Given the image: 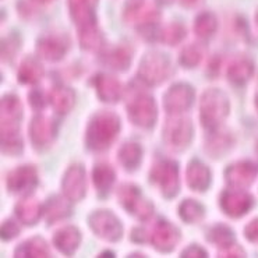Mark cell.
Here are the masks:
<instances>
[{
    "instance_id": "cell-1",
    "label": "cell",
    "mask_w": 258,
    "mask_h": 258,
    "mask_svg": "<svg viewBox=\"0 0 258 258\" xmlns=\"http://www.w3.org/2000/svg\"><path fill=\"white\" fill-rule=\"evenodd\" d=\"M2 150L17 154L21 151V138L18 134L21 119V103L17 96L7 95L2 98Z\"/></svg>"
},
{
    "instance_id": "cell-2",
    "label": "cell",
    "mask_w": 258,
    "mask_h": 258,
    "mask_svg": "<svg viewBox=\"0 0 258 258\" xmlns=\"http://www.w3.org/2000/svg\"><path fill=\"white\" fill-rule=\"evenodd\" d=\"M120 130L119 117L112 112L96 113L87 130V144L91 150H106L113 143Z\"/></svg>"
},
{
    "instance_id": "cell-3",
    "label": "cell",
    "mask_w": 258,
    "mask_h": 258,
    "mask_svg": "<svg viewBox=\"0 0 258 258\" xmlns=\"http://www.w3.org/2000/svg\"><path fill=\"white\" fill-rule=\"evenodd\" d=\"M229 112L228 96L221 90L205 91L201 99V121L208 130H215Z\"/></svg>"
},
{
    "instance_id": "cell-4",
    "label": "cell",
    "mask_w": 258,
    "mask_h": 258,
    "mask_svg": "<svg viewBox=\"0 0 258 258\" xmlns=\"http://www.w3.org/2000/svg\"><path fill=\"white\" fill-rule=\"evenodd\" d=\"M172 73V63L165 53L152 52L145 54L141 60L138 76L147 84L155 85L163 83Z\"/></svg>"
},
{
    "instance_id": "cell-5",
    "label": "cell",
    "mask_w": 258,
    "mask_h": 258,
    "mask_svg": "<svg viewBox=\"0 0 258 258\" xmlns=\"http://www.w3.org/2000/svg\"><path fill=\"white\" fill-rule=\"evenodd\" d=\"M127 110H128V117L134 124L145 127V128L155 124L158 112H156V103L152 99V96L145 95V94L134 96L127 105Z\"/></svg>"
},
{
    "instance_id": "cell-6",
    "label": "cell",
    "mask_w": 258,
    "mask_h": 258,
    "mask_svg": "<svg viewBox=\"0 0 258 258\" xmlns=\"http://www.w3.org/2000/svg\"><path fill=\"white\" fill-rule=\"evenodd\" d=\"M151 180L159 187L166 197H173L179 191V168L172 161L156 163L151 170Z\"/></svg>"
},
{
    "instance_id": "cell-7",
    "label": "cell",
    "mask_w": 258,
    "mask_h": 258,
    "mask_svg": "<svg viewBox=\"0 0 258 258\" xmlns=\"http://www.w3.org/2000/svg\"><path fill=\"white\" fill-rule=\"evenodd\" d=\"M90 226L94 233L108 241L119 240L123 228L119 219L109 211H96L90 216Z\"/></svg>"
},
{
    "instance_id": "cell-8",
    "label": "cell",
    "mask_w": 258,
    "mask_h": 258,
    "mask_svg": "<svg viewBox=\"0 0 258 258\" xmlns=\"http://www.w3.org/2000/svg\"><path fill=\"white\" fill-rule=\"evenodd\" d=\"M119 198H120L123 207L141 221L148 219L154 212L152 204L150 201H147L145 198L141 197L137 187L123 186L119 191Z\"/></svg>"
},
{
    "instance_id": "cell-9",
    "label": "cell",
    "mask_w": 258,
    "mask_h": 258,
    "mask_svg": "<svg viewBox=\"0 0 258 258\" xmlns=\"http://www.w3.org/2000/svg\"><path fill=\"white\" fill-rule=\"evenodd\" d=\"M192 138V124L188 119L169 120L165 127V141L174 150H183Z\"/></svg>"
},
{
    "instance_id": "cell-10",
    "label": "cell",
    "mask_w": 258,
    "mask_h": 258,
    "mask_svg": "<svg viewBox=\"0 0 258 258\" xmlns=\"http://www.w3.org/2000/svg\"><path fill=\"white\" fill-rule=\"evenodd\" d=\"M194 91L190 85L176 84L166 92L163 98V105L170 113H180L192 105Z\"/></svg>"
},
{
    "instance_id": "cell-11",
    "label": "cell",
    "mask_w": 258,
    "mask_h": 258,
    "mask_svg": "<svg viewBox=\"0 0 258 258\" xmlns=\"http://www.w3.org/2000/svg\"><path fill=\"white\" fill-rule=\"evenodd\" d=\"M63 192L67 200L80 201L85 196V170L81 165H73L64 174L63 179Z\"/></svg>"
},
{
    "instance_id": "cell-12",
    "label": "cell",
    "mask_w": 258,
    "mask_h": 258,
    "mask_svg": "<svg viewBox=\"0 0 258 258\" xmlns=\"http://www.w3.org/2000/svg\"><path fill=\"white\" fill-rule=\"evenodd\" d=\"M98 0H69L70 13L77 24L78 31L94 28L95 25V6Z\"/></svg>"
},
{
    "instance_id": "cell-13",
    "label": "cell",
    "mask_w": 258,
    "mask_h": 258,
    "mask_svg": "<svg viewBox=\"0 0 258 258\" xmlns=\"http://www.w3.org/2000/svg\"><path fill=\"white\" fill-rule=\"evenodd\" d=\"M69 49V41L64 36L49 34L41 38L36 45V50L41 57L49 61H57L66 54Z\"/></svg>"
},
{
    "instance_id": "cell-14",
    "label": "cell",
    "mask_w": 258,
    "mask_h": 258,
    "mask_svg": "<svg viewBox=\"0 0 258 258\" xmlns=\"http://www.w3.org/2000/svg\"><path fill=\"white\" fill-rule=\"evenodd\" d=\"M38 183V174L35 168L32 166H20L7 177V187L10 191L24 194L34 190V187Z\"/></svg>"
},
{
    "instance_id": "cell-15",
    "label": "cell",
    "mask_w": 258,
    "mask_h": 258,
    "mask_svg": "<svg viewBox=\"0 0 258 258\" xmlns=\"http://www.w3.org/2000/svg\"><path fill=\"white\" fill-rule=\"evenodd\" d=\"M221 205L228 215L239 218L247 214L251 208L252 198L240 190H228L222 194Z\"/></svg>"
},
{
    "instance_id": "cell-16",
    "label": "cell",
    "mask_w": 258,
    "mask_h": 258,
    "mask_svg": "<svg viewBox=\"0 0 258 258\" xmlns=\"http://www.w3.org/2000/svg\"><path fill=\"white\" fill-rule=\"evenodd\" d=\"M179 239H180V233L172 223L166 222V221H159L154 229L151 241L158 250L170 251L177 244Z\"/></svg>"
},
{
    "instance_id": "cell-17",
    "label": "cell",
    "mask_w": 258,
    "mask_h": 258,
    "mask_svg": "<svg viewBox=\"0 0 258 258\" xmlns=\"http://www.w3.org/2000/svg\"><path fill=\"white\" fill-rule=\"evenodd\" d=\"M258 169L252 163L239 162L230 165L225 170V176H226V180L230 186L236 187V188H244L254 181Z\"/></svg>"
},
{
    "instance_id": "cell-18",
    "label": "cell",
    "mask_w": 258,
    "mask_h": 258,
    "mask_svg": "<svg viewBox=\"0 0 258 258\" xmlns=\"http://www.w3.org/2000/svg\"><path fill=\"white\" fill-rule=\"evenodd\" d=\"M56 123L49 117L38 116L31 123V138L35 145H48L56 136Z\"/></svg>"
},
{
    "instance_id": "cell-19",
    "label": "cell",
    "mask_w": 258,
    "mask_h": 258,
    "mask_svg": "<svg viewBox=\"0 0 258 258\" xmlns=\"http://www.w3.org/2000/svg\"><path fill=\"white\" fill-rule=\"evenodd\" d=\"M96 92L105 102H117L121 96V85L116 78L99 74L94 80Z\"/></svg>"
},
{
    "instance_id": "cell-20",
    "label": "cell",
    "mask_w": 258,
    "mask_h": 258,
    "mask_svg": "<svg viewBox=\"0 0 258 258\" xmlns=\"http://www.w3.org/2000/svg\"><path fill=\"white\" fill-rule=\"evenodd\" d=\"M211 173L210 169L205 166L204 163L194 161L187 168V183L192 190L204 191L207 187L210 186Z\"/></svg>"
},
{
    "instance_id": "cell-21",
    "label": "cell",
    "mask_w": 258,
    "mask_h": 258,
    "mask_svg": "<svg viewBox=\"0 0 258 258\" xmlns=\"http://www.w3.org/2000/svg\"><path fill=\"white\" fill-rule=\"evenodd\" d=\"M54 244L60 250L63 254L70 255L76 251V248L81 241V234L78 232V229L73 228V226H67L59 230L54 234Z\"/></svg>"
},
{
    "instance_id": "cell-22",
    "label": "cell",
    "mask_w": 258,
    "mask_h": 258,
    "mask_svg": "<svg viewBox=\"0 0 258 258\" xmlns=\"http://www.w3.org/2000/svg\"><path fill=\"white\" fill-rule=\"evenodd\" d=\"M74 92L66 87H57L50 92V103L57 113L64 114L69 110H72L74 105Z\"/></svg>"
},
{
    "instance_id": "cell-23",
    "label": "cell",
    "mask_w": 258,
    "mask_h": 258,
    "mask_svg": "<svg viewBox=\"0 0 258 258\" xmlns=\"http://www.w3.org/2000/svg\"><path fill=\"white\" fill-rule=\"evenodd\" d=\"M252 70L254 66L251 60H248L247 57H240L230 64L228 69V77L234 84H244L251 77Z\"/></svg>"
},
{
    "instance_id": "cell-24",
    "label": "cell",
    "mask_w": 258,
    "mask_h": 258,
    "mask_svg": "<svg viewBox=\"0 0 258 258\" xmlns=\"http://www.w3.org/2000/svg\"><path fill=\"white\" fill-rule=\"evenodd\" d=\"M16 257L42 258L49 257V247L41 237H35L25 241L16 250Z\"/></svg>"
},
{
    "instance_id": "cell-25",
    "label": "cell",
    "mask_w": 258,
    "mask_h": 258,
    "mask_svg": "<svg viewBox=\"0 0 258 258\" xmlns=\"http://www.w3.org/2000/svg\"><path fill=\"white\" fill-rule=\"evenodd\" d=\"M16 212L25 225H34L41 216V205L34 198H25L18 203Z\"/></svg>"
},
{
    "instance_id": "cell-26",
    "label": "cell",
    "mask_w": 258,
    "mask_h": 258,
    "mask_svg": "<svg viewBox=\"0 0 258 258\" xmlns=\"http://www.w3.org/2000/svg\"><path fill=\"white\" fill-rule=\"evenodd\" d=\"M45 212H46V221L49 223H54L56 221H60L63 218L70 215L72 208L64 198L52 197L46 204Z\"/></svg>"
},
{
    "instance_id": "cell-27",
    "label": "cell",
    "mask_w": 258,
    "mask_h": 258,
    "mask_svg": "<svg viewBox=\"0 0 258 258\" xmlns=\"http://www.w3.org/2000/svg\"><path fill=\"white\" fill-rule=\"evenodd\" d=\"M103 61L110 69H114V70H126V69H128L130 61H132V52H130V49L124 48V46L116 48L103 56Z\"/></svg>"
},
{
    "instance_id": "cell-28",
    "label": "cell",
    "mask_w": 258,
    "mask_h": 258,
    "mask_svg": "<svg viewBox=\"0 0 258 258\" xmlns=\"http://www.w3.org/2000/svg\"><path fill=\"white\" fill-rule=\"evenodd\" d=\"M143 158L141 147L136 143H128L123 145L119 151V159L127 170H136Z\"/></svg>"
},
{
    "instance_id": "cell-29",
    "label": "cell",
    "mask_w": 258,
    "mask_h": 258,
    "mask_svg": "<svg viewBox=\"0 0 258 258\" xmlns=\"http://www.w3.org/2000/svg\"><path fill=\"white\" fill-rule=\"evenodd\" d=\"M42 76V66L36 60H34L32 57H28V59H25L21 63L20 72H18V80L21 83H24V84H34L36 81H39Z\"/></svg>"
},
{
    "instance_id": "cell-30",
    "label": "cell",
    "mask_w": 258,
    "mask_h": 258,
    "mask_svg": "<svg viewBox=\"0 0 258 258\" xmlns=\"http://www.w3.org/2000/svg\"><path fill=\"white\" fill-rule=\"evenodd\" d=\"M92 179L98 191L108 192L114 181V170L109 165H98L92 172Z\"/></svg>"
},
{
    "instance_id": "cell-31",
    "label": "cell",
    "mask_w": 258,
    "mask_h": 258,
    "mask_svg": "<svg viewBox=\"0 0 258 258\" xmlns=\"http://www.w3.org/2000/svg\"><path fill=\"white\" fill-rule=\"evenodd\" d=\"M194 31L201 38H210L214 35L216 31V18L211 13H203L200 14L194 24Z\"/></svg>"
},
{
    "instance_id": "cell-32",
    "label": "cell",
    "mask_w": 258,
    "mask_h": 258,
    "mask_svg": "<svg viewBox=\"0 0 258 258\" xmlns=\"http://www.w3.org/2000/svg\"><path fill=\"white\" fill-rule=\"evenodd\" d=\"M179 210L180 218L187 223L197 222L204 216V208L192 200H184Z\"/></svg>"
},
{
    "instance_id": "cell-33",
    "label": "cell",
    "mask_w": 258,
    "mask_h": 258,
    "mask_svg": "<svg viewBox=\"0 0 258 258\" xmlns=\"http://www.w3.org/2000/svg\"><path fill=\"white\" fill-rule=\"evenodd\" d=\"M208 239L212 243H215L216 246L226 248V247L232 246L234 240L233 232L223 225H216L215 228L211 229L210 234H208Z\"/></svg>"
},
{
    "instance_id": "cell-34",
    "label": "cell",
    "mask_w": 258,
    "mask_h": 258,
    "mask_svg": "<svg viewBox=\"0 0 258 258\" xmlns=\"http://www.w3.org/2000/svg\"><path fill=\"white\" fill-rule=\"evenodd\" d=\"M78 36H80L81 46L88 50H95V49L101 48V45H102V35L96 30V27L78 31Z\"/></svg>"
},
{
    "instance_id": "cell-35",
    "label": "cell",
    "mask_w": 258,
    "mask_h": 258,
    "mask_svg": "<svg viewBox=\"0 0 258 258\" xmlns=\"http://www.w3.org/2000/svg\"><path fill=\"white\" fill-rule=\"evenodd\" d=\"M184 35H186V32H184V28L180 24H172L168 25L162 31L161 39L165 43H169V45H176V43L180 42L181 39L184 38Z\"/></svg>"
},
{
    "instance_id": "cell-36",
    "label": "cell",
    "mask_w": 258,
    "mask_h": 258,
    "mask_svg": "<svg viewBox=\"0 0 258 258\" xmlns=\"http://www.w3.org/2000/svg\"><path fill=\"white\" fill-rule=\"evenodd\" d=\"M180 63L181 66L187 67V69H190V67L197 66L200 60H201V49L198 48L197 45H190V46H187L184 48V50L181 52L180 54Z\"/></svg>"
},
{
    "instance_id": "cell-37",
    "label": "cell",
    "mask_w": 258,
    "mask_h": 258,
    "mask_svg": "<svg viewBox=\"0 0 258 258\" xmlns=\"http://www.w3.org/2000/svg\"><path fill=\"white\" fill-rule=\"evenodd\" d=\"M229 145V138L223 134H216L215 137L211 138L208 141V152H210L212 156H216L218 154H222L225 151L228 150Z\"/></svg>"
},
{
    "instance_id": "cell-38",
    "label": "cell",
    "mask_w": 258,
    "mask_h": 258,
    "mask_svg": "<svg viewBox=\"0 0 258 258\" xmlns=\"http://www.w3.org/2000/svg\"><path fill=\"white\" fill-rule=\"evenodd\" d=\"M18 234V226L13 221H6V222L2 225V237L3 239H13Z\"/></svg>"
},
{
    "instance_id": "cell-39",
    "label": "cell",
    "mask_w": 258,
    "mask_h": 258,
    "mask_svg": "<svg viewBox=\"0 0 258 258\" xmlns=\"http://www.w3.org/2000/svg\"><path fill=\"white\" fill-rule=\"evenodd\" d=\"M181 257L183 258H203V257H207V251H205V250H203L201 247L190 246V247H187L186 250L181 252Z\"/></svg>"
},
{
    "instance_id": "cell-40",
    "label": "cell",
    "mask_w": 258,
    "mask_h": 258,
    "mask_svg": "<svg viewBox=\"0 0 258 258\" xmlns=\"http://www.w3.org/2000/svg\"><path fill=\"white\" fill-rule=\"evenodd\" d=\"M30 103L35 109H42L43 106L46 105V101H45V98L42 96V92H41V91L35 90L31 92Z\"/></svg>"
},
{
    "instance_id": "cell-41",
    "label": "cell",
    "mask_w": 258,
    "mask_h": 258,
    "mask_svg": "<svg viewBox=\"0 0 258 258\" xmlns=\"http://www.w3.org/2000/svg\"><path fill=\"white\" fill-rule=\"evenodd\" d=\"M246 237L250 241L257 243L258 241V219L252 221L251 223H248L246 228Z\"/></svg>"
},
{
    "instance_id": "cell-42",
    "label": "cell",
    "mask_w": 258,
    "mask_h": 258,
    "mask_svg": "<svg viewBox=\"0 0 258 258\" xmlns=\"http://www.w3.org/2000/svg\"><path fill=\"white\" fill-rule=\"evenodd\" d=\"M222 257H244V251L241 250L240 247L232 244V246L225 248V251L222 252Z\"/></svg>"
},
{
    "instance_id": "cell-43",
    "label": "cell",
    "mask_w": 258,
    "mask_h": 258,
    "mask_svg": "<svg viewBox=\"0 0 258 258\" xmlns=\"http://www.w3.org/2000/svg\"><path fill=\"white\" fill-rule=\"evenodd\" d=\"M181 5H184V6L190 7V6H194L196 3H198L200 0H180Z\"/></svg>"
},
{
    "instance_id": "cell-44",
    "label": "cell",
    "mask_w": 258,
    "mask_h": 258,
    "mask_svg": "<svg viewBox=\"0 0 258 258\" xmlns=\"http://www.w3.org/2000/svg\"><path fill=\"white\" fill-rule=\"evenodd\" d=\"M36 2H39V3H48V2H52V0H36Z\"/></svg>"
},
{
    "instance_id": "cell-45",
    "label": "cell",
    "mask_w": 258,
    "mask_h": 258,
    "mask_svg": "<svg viewBox=\"0 0 258 258\" xmlns=\"http://www.w3.org/2000/svg\"><path fill=\"white\" fill-rule=\"evenodd\" d=\"M255 105H257V108H258V96H257V101H255Z\"/></svg>"
},
{
    "instance_id": "cell-46",
    "label": "cell",
    "mask_w": 258,
    "mask_h": 258,
    "mask_svg": "<svg viewBox=\"0 0 258 258\" xmlns=\"http://www.w3.org/2000/svg\"><path fill=\"white\" fill-rule=\"evenodd\" d=\"M257 24H258V14H257Z\"/></svg>"
},
{
    "instance_id": "cell-47",
    "label": "cell",
    "mask_w": 258,
    "mask_h": 258,
    "mask_svg": "<svg viewBox=\"0 0 258 258\" xmlns=\"http://www.w3.org/2000/svg\"><path fill=\"white\" fill-rule=\"evenodd\" d=\"M257 154H258V145H257Z\"/></svg>"
}]
</instances>
